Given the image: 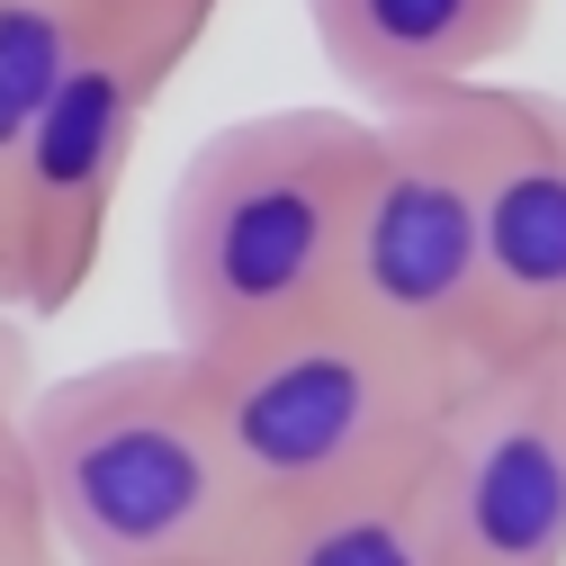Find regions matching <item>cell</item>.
Returning <instances> with one entry per match:
<instances>
[{
  "label": "cell",
  "instance_id": "cell-7",
  "mask_svg": "<svg viewBox=\"0 0 566 566\" xmlns=\"http://www.w3.org/2000/svg\"><path fill=\"white\" fill-rule=\"evenodd\" d=\"M441 108L459 126L476 189L494 360L531 342H566V99L485 73L441 91Z\"/></svg>",
  "mask_w": 566,
  "mask_h": 566
},
{
  "label": "cell",
  "instance_id": "cell-5",
  "mask_svg": "<svg viewBox=\"0 0 566 566\" xmlns=\"http://www.w3.org/2000/svg\"><path fill=\"white\" fill-rule=\"evenodd\" d=\"M342 315H360L396 350H413L432 378L468 387L494 369V315H485V252H476V189L441 99L387 108L378 154L350 207L342 243Z\"/></svg>",
  "mask_w": 566,
  "mask_h": 566
},
{
  "label": "cell",
  "instance_id": "cell-9",
  "mask_svg": "<svg viewBox=\"0 0 566 566\" xmlns=\"http://www.w3.org/2000/svg\"><path fill=\"white\" fill-rule=\"evenodd\" d=\"M243 566H441V548H432V450L387 468V476L342 485V494H306V504L261 513Z\"/></svg>",
  "mask_w": 566,
  "mask_h": 566
},
{
  "label": "cell",
  "instance_id": "cell-8",
  "mask_svg": "<svg viewBox=\"0 0 566 566\" xmlns=\"http://www.w3.org/2000/svg\"><path fill=\"white\" fill-rule=\"evenodd\" d=\"M306 19L342 91H360L369 117H387V108H422L459 82L504 73V54H522L539 0H306Z\"/></svg>",
  "mask_w": 566,
  "mask_h": 566
},
{
  "label": "cell",
  "instance_id": "cell-11",
  "mask_svg": "<svg viewBox=\"0 0 566 566\" xmlns=\"http://www.w3.org/2000/svg\"><path fill=\"white\" fill-rule=\"evenodd\" d=\"M19 396L28 387H0V566H63L54 531H45L36 459H28V432H19Z\"/></svg>",
  "mask_w": 566,
  "mask_h": 566
},
{
  "label": "cell",
  "instance_id": "cell-1",
  "mask_svg": "<svg viewBox=\"0 0 566 566\" xmlns=\"http://www.w3.org/2000/svg\"><path fill=\"white\" fill-rule=\"evenodd\" d=\"M378 154L360 108L234 117L180 163L163 207V315L171 350L217 360L342 297V243Z\"/></svg>",
  "mask_w": 566,
  "mask_h": 566
},
{
  "label": "cell",
  "instance_id": "cell-4",
  "mask_svg": "<svg viewBox=\"0 0 566 566\" xmlns=\"http://www.w3.org/2000/svg\"><path fill=\"white\" fill-rule=\"evenodd\" d=\"M198 396L243 494L261 513H279L422 459L459 387L432 378L387 333H369L360 315L324 306L306 324H279L243 350L198 360Z\"/></svg>",
  "mask_w": 566,
  "mask_h": 566
},
{
  "label": "cell",
  "instance_id": "cell-3",
  "mask_svg": "<svg viewBox=\"0 0 566 566\" xmlns=\"http://www.w3.org/2000/svg\"><path fill=\"white\" fill-rule=\"evenodd\" d=\"M207 36L217 0H91L73 63L0 180V315L45 324L99 279L145 126Z\"/></svg>",
  "mask_w": 566,
  "mask_h": 566
},
{
  "label": "cell",
  "instance_id": "cell-6",
  "mask_svg": "<svg viewBox=\"0 0 566 566\" xmlns=\"http://www.w3.org/2000/svg\"><path fill=\"white\" fill-rule=\"evenodd\" d=\"M441 566H566V342L504 350L441 405Z\"/></svg>",
  "mask_w": 566,
  "mask_h": 566
},
{
  "label": "cell",
  "instance_id": "cell-10",
  "mask_svg": "<svg viewBox=\"0 0 566 566\" xmlns=\"http://www.w3.org/2000/svg\"><path fill=\"white\" fill-rule=\"evenodd\" d=\"M82 19H91V0H0V180H10L45 91L73 63Z\"/></svg>",
  "mask_w": 566,
  "mask_h": 566
},
{
  "label": "cell",
  "instance_id": "cell-2",
  "mask_svg": "<svg viewBox=\"0 0 566 566\" xmlns=\"http://www.w3.org/2000/svg\"><path fill=\"white\" fill-rule=\"evenodd\" d=\"M45 531L63 566H243L261 504L243 494L189 350H117L19 396Z\"/></svg>",
  "mask_w": 566,
  "mask_h": 566
},
{
  "label": "cell",
  "instance_id": "cell-12",
  "mask_svg": "<svg viewBox=\"0 0 566 566\" xmlns=\"http://www.w3.org/2000/svg\"><path fill=\"white\" fill-rule=\"evenodd\" d=\"M0 387H28V333L0 315Z\"/></svg>",
  "mask_w": 566,
  "mask_h": 566
},
{
  "label": "cell",
  "instance_id": "cell-13",
  "mask_svg": "<svg viewBox=\"0 0 566 566\" xmlns=\"http://www.w3.org/2000/svg\"><path fill=\"white\" fill-rule=\"evenodd\" d=\"M217 10H226V0H217Z\"/></svg>",
  "mask_w": 566,
  "mask_h": 566
}]
</instances>
